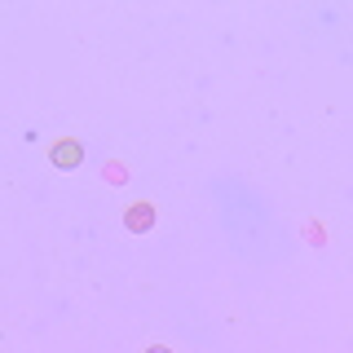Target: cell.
<instances>
[{"instance_id":"cell-3","label":"cell","mask_w":353,"mask_h":353,"mask_svg":"<svg viewBox=\"0 0 353 353\" xmlns=\"http://www.w3.org/2000/svg\"><path fill=\"white\" fill-rule=\"evenodd\" d=\"M146 353H172V349H163V345H154V349H146Z\"/></svg>"},{"instance_id":"cell-1","label":"cell","mask_w":353,"mask_h":353,"mask_svg":"<svg viewBox=\"0 0 353 353\" xmlns=\"http://www.w3.org/2000/svg\"><path fill=\"white\" fill-rule=\"evenodd\" d=\"M80 159H84L80 141H62V146H53V163H58V168H75Z\"/></svg>"},{"instance_id":"cell-2","label":"cell","mask_w":353,"mask_h":353,"mask_svg":"<svg viewBox=\"0 0 353 353\" xmlns=\"http://www.w3.org/2000/svg\"><path fill=\"white\" fill-rule=\"evenodd\" d=\"M154 225V208L150 203H132L128 208V230H150Z\"/></svg>"}]
</instances>
